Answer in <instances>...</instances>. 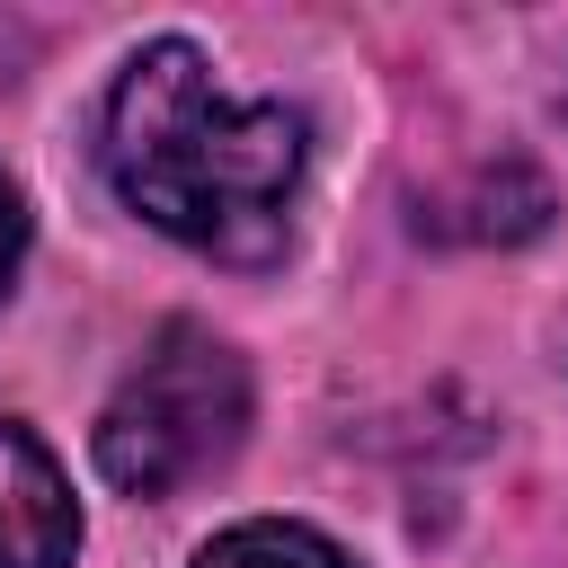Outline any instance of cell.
Wrapping results in <instances>:
<instances>
[{
  "label": "cell",
  "mask_w": 568,
  "mask_h": 568,
  "mask_svg": "<svg viewBox=\"0 0 568 568\" xmlns=\"http://www.w3.org/2000/svg\"><path fill=\"white\" fill-rule=\"evenodd\" d=\"M106 186L213 266H275L293 240V195L311 124L284 98H240L204 44L160 36L124 62L106 98Z\"/></svg>",
  "instance_id": "cell-1"
},
{
  "label": "cell",
  "mask_w": 568,
  "mask_h": 568,
  "mask_svg": "<svg viewBox=\"0 0 568 568\" xmlns=\"http://www.w3.org/2000/svg\"><path fill=\"white\" fill-rule=\"evenodd\" d=\"M248 435V364L204 320H160L98 417V470L124 497H178L186 479L222 470Z\"/></svg>",
  "instance_id": "cell-2"
},
{
  "label": "cell",
  "mask_w": 568,
  "mask_h": 568,
  "mask_svg": "<svg viewBox=\"0 0 568 568\" xmlns=\"http://www.w3.org/2000/svg\"><path fill=\"white\" fill-rule=\"evenodd\" d=\"M80 497L36 426L0 417V568H71Z\"/></svg>",
  "instance_id": "cell-3"
},
{
  "label": "cell",
  "mask_w": 568,
  "mask_h": 568,
  "mask_svg": "<svg viewBox=\"0 0 568 568\" xmlns=\"http://www.w3.org/2000/svg\"><path fill=\"white\" fill-rule=\"evenodd\" d=\"M195 568H355L328 532H311V524H275V515H257V524H231V532H213L204 550H195Z\"/></svg>",
  "instance_id": "cell-4"
},
{
  "label": "cell",
  "mask_w": 568,
  "mask_h": 568,
  "mask_svg": "<svg viewBox=\"0 0 568 568\" xmlns=\"http://www.w3.org/2000/svg\"><path fill=\"white\" fill-rule=\"evenodd\" d=\"M18 257H27V195H18V178L0 169V293L18 284Z\"/></svg>",
  "instance_id": "cell-5"
}]
</instances>
